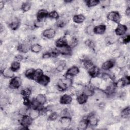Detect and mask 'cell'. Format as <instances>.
Masks as SVG:
<instances>
[{"label":"cell","mask_w":130,"mask_h":130,"mask_svg":"<svg viewBox=\"0 0 130 130\" xmlns=\"http://www.w3.org/2000/svg\"><path fill=\"white\" fill-rule=\"evenodd\" d=\"M30 104V102L29 100L28 99V98L27 97H24V100H23V104L26 106H28Z\"/></svg>","instance_id":"cell-44"},{"label":"cell","mask_w":130,"mask_h":130,"mask_svg":"<svg viewBox=\"0 0 130 130\" xmlns=\"http://www.w3.org/2000/svg\"><path fill=\"white\" fill-rule=\"evenodd\" d=\"M32 119L30 116L23 115L21 120V125L24 127V128L28 126H29L32 122Z\"/></svg>","instance_id":"cell-3"},{"label":"cell","mask_w":130,"mask_h":130,"mask_svg":"<svg viewBox=\"0 0 130 130\" xmlns=\"http://www.w3.org/2000/svg\"><path fill=\"white\" fill-rule=\"evenodd\" d=\"M57 118V114L56 112H53L51 113L48 117L49 120L51 121H54L56 120Z\"/></svg>","instance_id":"cell-40"},{"label":"cell","mask_w":130,"mask_h":130,"mask_svg":"<svg viewBox=\"0 0 130 130\" xmlns=\"http://www.w3.org/2000/svg\"><path fill=\"white\" fill-rule=\"evenodd\" d=\"M30 8H31V3L29 2H26L23 3L21 6V8L22 10L24 12L29 10Z\"/></svg>","instance_id":"cell-27"},{"label":"cell","mask_w":130,"mask_h":130,"mask_svg":"<svg viewBox=\"0 0 130 130\" xmlns=\"http://www.w3.org/2000/svg\"><path fill=\"white\" fill-rule=\"evenodd\" d=\"M13 71L11 69L6 68L4 69L3 71V74L4 77H8V78H11L13 77L14 76Z\"/></svg>","instance_id":"cell-22"},{"label":"cell","mask_w":130,"mask_h":130,"mask_svg":"<svg viewBox=\"0 0 130 130\" xmlns=\"http://www.w3.org/2000/svg\"><path fill=\"white\" fill-rule=\"evenodd\" d=\"M85 44L90 48H93L94 47V43L92 40H87L85 42Z\"/></svg>","instance_id":"cell-42"},{"label":"cell","mask_w":130,"mask_h":130,"mask_svg":"<svg viewBox=\"0 0 130 130\" xmlns=\"http://www.w3.org/2000/svg\"><path fill=\"white\" fill-rule=\"evenodd\" d=\"M66 25V21L64 20H60L57 22V26L59 27H62Z\"/></svg>","instance_id":"cell-45"},{"label":"cell","mask_w":130,"mask_h":130,"mask_svg":"<svg viewBox=\"0 0 130 130\" xmlns=\"http://www.w3.org/2000/svg\"><path fill=\"white\" fill-rule=\"evenodd\" d=\"M88 73L89 75L92 78H95L96 76H98V75H99L100 73V69L96 66H94V67L93 66L91 68L89 69Z\"/></svg>","instance_id":"cell-14"},{"label":"cell","mask_w":130,"mask_h":130,"mask_svg":"<svg viewBox=\"0 0 130 130\" xmlns=\"http://www.w3.org/2000/svg\"><path fill=\"white\" fill-rule=\"evenodd\" d=\"M40 111L39 109H33L31 110V111L30 112L29 116L32 119H34L39 116L40 114Z\"/></svg>","instance_id":"cell-28"},{"label":"cell","mask_w":130,"mask_h":130,"mask_svg":"<svg viewBox=\"0 0 130 130\" xmlns=\"http://www.w3.org/2000/svg\"><path fill=\"white\" fill-rule=\"evenodd\" d=\"M20 67V63H19L18 61H14V62L11 64L10 69H11L13 71H17L19 69Z\"/></svg>","instance_id":"cell-31"},{"label":"cell","mask_w":130,"mask_h":130,"mask_svg":"<svg viewBox=\"0 0 130 130\" xmlns=\"http://www.w3.org/2000/svg\"><path fill=\"white\" fill-rule=\"evenodd\" d=\"M31 91L30 89L28 88H26L22 89L21 92V94L24 97H27V98H28L30 96V95L31 94Z\"/></svg>","instance_id":"cell-32"},{"label":"cell","mask_w":130,"mask_h":130,"mask_svg":"<svg viewBox=\"0 0 130 130\" xmlns=\"http://www.w3.org/2000/svg\"><path fill=\"white\" fill-rule=\"evenodd\" d=\"M35 71V69H34L32 68L28 69H27L25 71V76L26 77H27L28 78H29V79H32Z\"/></svg>","instance_id":"cell-29"},{"label":"cell","mask_w":130,"mask_h":130,"mask_svg":"<svg viewBox=\"0 0 130 130\" xmlns=\"http://www.w3.org/2000/svg\"><path fill=\"white\" fill-rule=\"evenodd\" d=\"M60 122L62 127L67 128L70 126L71 122V119L68 116H64L61 118Z\"/></svg>","instance_id":"cell-5"},{"label":"cell","mask_w":130,"mask_h":130,"mask_svg":"<svg viewBox=\"0 0 130 130\" xmlns=\"http://www.w3.org/2000/svg\"><path fill=\"white\" fill-rule=\"evenodd\" d=\"M114 61L111 60H110L104 62L102 64V68L104 70H107L112 68L114 66Z\"/></svg>","instance_id":"cell-18"},{"label":"cell","mask_w":130,"mask_h":130,"mask_svg":"<svg viewBox=\"0 0 130 130\" xmlns=\"http://www.w3.org/2000/svg\"><path fill=\"white\" fill-rule=\"evenodd\" d=\"M19 25V21L18 20L17 18H15L10 23V27L11 29L13 30H15L18 27Z\"/></svg>","instance_id":"cell-24"},{"label":"cell","mask_w":130,"mask_h":130,"mask_svg":"<svg viewBox=\"0 0 130 130\" xmlns=\"http://www.w3.org/2000/svg\"><path fill=\"white\" fill-rule=\"evenodd\" d=\"M72 101V97L68 94H64L61 96L60 99V103L63 105H67L71 103Z\"/></svg>","instance_id":"cell-12"},{"label":"cell","mask_w":130,"mask_h":130,"mask_svg":"<svg viewBox=\"0 0 130 130\" xmlns=\"http://www.w3.org/2000/svg\"><path fill=\"white\" fill-rule=\"evenodd\" d=\"M127 26L125 25L118 24L117 27L115 29V34L118 36H122L127 31Z\"/></svg>","instance_id":"cell-4"},{"label":"cell","mask_w":130,"mask_h":130,"mask_svg":"<svg viewBox=\"0 0 130 130\" xmlns=\"http://www.w3.org/2000/svg\"><path fill=\"white\" fill-rule=\"evenodd\" d=\"M55 33V31L54 29L48 28L43 32V36L48 39H51L54 37Z\"/></svg>","instance_id":"cell-7"},{"label":"cell","mask_w":130,"mask_h":130,"mask_svg":"<svg viewBox=\"0 0 130 130\" xmlns=\"http://www.w3.org/2000/svg\"><path fill=\"white\" fill-rule=\"evenodd\" d=\"M100 3V1L95 0H90L87 1L86 2V5L88 7H92L96 6Z\"/></svg>","instance_id":"cell-34"},{"label":"cell","mask_w":130,"mask_h":130,"mask_svg":"<svg viewBox=\"0 0 130 130\" xmlns=\"http://www.w3.org/2000/svg\"><path fill=\"white\" fill-rule=\"evenodd\" d=\"M34 25L36 27H37V28L42 27L43 26V23L41 21H39L37 20L34 22Z\"/></svg>","instance_id":"cell-41"},{"label":"cell","mask_w":130,"mask_h":130,"mask_svg":"<svg viewBox=\"0 0 130 130\" xmlns=\"http://www.w3.org/2000/svg\"><path fill=\"white\" fill-rule=\"evenodd\" d=\"M66 66V63L64 61L60 62L56 67V70L58 72H61L64 70Z\"/></svg>","instance_id":"cell-39"},{"label":"cell","mask_w":130,"mask_h":130,"mask_svg":"<svg viewBox=\"0 0 130 130\" xmlns=\"http://www.w3.org/2000/svg\"><path fill=\"white\" fill-rule=\"evenodd\" d=\"M42 50V46L38 44H35L31 46V50L32 52L34 53H39Z\"/></svg>","instance_id":"cell-30"},{"label":"cell","mask_w":130,"mask_h":130,"mask_svg":"<svg viewBox=\"0 0 130 130\" xmlns=\"http://www.w3.org/2000/svg\"><path fill=\"white\" fill-rule=\"evenodd\" d=\"M55 45L58 48H61L68 45L67 38L65 37H60L56 41Z\"/></svg>","instance_id":"cell-8"},{"label":"cell","mask_w":130,"mask_h":130,"mask_svg":"<svg viewBox=\"0 0 130 130\" xmlns=\"http://www.w3.org/2000/svg\"><path fill=\"white\" fill-rule=\"evenodd\" d=\"M17 50L20 52L26 53L29 50V46L27 43H21L18 45Z\"/></svg>","instance_id":"cell-15"},{"label":"cell","mask_w":130,"mask_h":130,"mask_svg":"<svg viewBox=\"0 0 130 130\" xmlns=\"http://www.w3.org/2000/svg\"><path fill=\"white\" fill-rule=\"evenodd\" d=\"M88 124H90L91 126H96L98 123V118L95 117L94 115H91L88 118H87Z\"/></svg>","instance_id":"cell-17"},{"label":"cell","mask_w":130,"mask_h":130,"mask_svg":"<svg viewBox=\"0 0 130 130\" xmlns=\"http://www.w3.org/2000/svg\"><path fill=\"white\" fill-rule=\"evenodd\" d=\"M85 19V17L82 14H78L74 15L73 17V21L76 23H81L83 22Z\"/></svg>","instance_id":"cell-16"},{"label":"cell","mask_w":130,"mask_h":130,"mask_svg":"<svg viewBox=\"0 0 130 130\" xmlns=\"http://www.w3.org/2000/svg\"><path fill=\"white\" fill-rule=\"evenodd\" d=\"M27 110L25 108H22L19 111V113L20 115H25L26 113Z\"/></svg>","instance_id":"cell-47"},{"label":"cell","mask_w":130,"mask_h":130,"mask_svg":"<svg viewBox=\"0 0 130 130\" xmlns=\"http://www.w3.org/2000/svg\"><path fill=\"white\" fill-rule=\"evenodd\" d=\"M125 14L126 16H129L130 15V9L129 7H127L125 10Z\"/></svg>","instance_id":"cell-50"},{"label":"cell","mask_w":130,"mask_h":130,"mask_svg":"<svg viewBox=\"0 0 130 130\" xmlns=\"http://www.w3.org/2000/svg\"><path fill=\"white\" fill-rule=\"evenodd\" d=\"M87 98H88L87 96H86L84 93H82V94H80L79 95H78L77 96V102L80 104H83L85 103L87 101Z\"/></svg>","instance_id":"cell-23"},{"label":"cell","mask_w":130,"mask_h":130,"mask_svg":"<svg viewBox=\"0 0 130 130\" xmlns=\"http://www.w3.org/2000/svg\"><path fill=\"white\" fill-rule=\"evenodd\" d=\"M49 13L48 11L44 9H42L39 10L37 14V20L39 21H42V20L48 16Z\"/></svg>","instance_id":"cell-9"},{"label":"cell","mask_w":130,"mask_h":130,"mask_svg":"<svg viewBox=\"0 0 130 130\" xmlns=\"http://www.w3.org/2000/svg\"><path fill=\"white\" fill-rule=\"evenodd\" d=\"M107 18L109 20L118 24L121 20L120 15L118 12L116 11H112L109 13L107 15Z\"/></svg>","instance_id":"cell-1"},{"label":"cell","mask_w":130,"mask_h":130,"mask_svg":"<svg viewBox=\"0 0 130 130\" xmlns=\"http://www.w3.org/2000/svg\"><path fill=\"white\" fill-rule=\"evenodd\" d=\"M129 107H127L124 109L121 112V117L123 118H127L129 116Z\"/></svg>","instance_id":"cell-33"},{"label":"cell","mask_w":130,"mask_h":130,"mask_svg":"<svg viewBox=\"0 0 130 130\" xmlns=\"http://www.w3.org/2000/svg\"><path fill=\"white\" fill-rule=\"evenodd\" d=\"M93 29H94V27L93 25H88L86 28V32L87 34H88L89 35H93L94 34L93 32Z\"/></svg>","instance_id":"cell-36"},{"label":"cell","mask_w":130,"mask_h":130,"mask_svg":"<svg viewBox=\"0 0 130 130\" xmlns=\"http://www.w3.org/2000/svg\"><path fill=\"white\" fill-rule=\"evenodd\" d=\"M15 59L17 61H21L23 59V56L21 55L18 54L15 56Z\"/></svg>","instance_id":"cell-46"},{"label":"cell","mask_w":130,"mask_h":130,"mask_svg":"<svg viewBox=\"0 0 130 130\" xmlns=\"http://www.w3.org/2000/svg\"><path fill=\"white\" fill-rule=\"evenodd\" d=\"M21 79L18 77L13 78L9 83V86L10 88L12 89H17L21 85Z\"/></svg>","instance_id":"cell-2"},{"label":"cell","mask_w":130,"mask_h":130,"mask_svg":"<svg viewBox=\"0 0 130 130\" xmlns=\"http://www.w3.org/2000/svg\"><path fill=\"white\" fill-rule=\"evenodd\" d=\"M51 56L50 53L49 52H45L43 55V58H48Z\"/></svg>","instance_id":"cell-48"},{"label":"cell","mask_w":130,"mask_h":130,"mask_svg":"<svg viewBox=\"0 0 130 130\" xmlns=\"http://www.w3.org/2000/svg\"><path fill=\"white\" fill-rule=\"evenodd\" d=\"M106 29V26L104 24H101L94 27L93 32L96 34H103Z\"/></svg>","instance_id":"cell-10"},{"label":"cell","mask_w":130,"mask_h":130,"mask_svg":"<svg viewBox=\"0 0 130 130\" xmlns=\"http://www.w3.org/2000/svg\"><path fill=\"white\" fill-rule=\"evenodd\" d=\"M4 3L3 2H0V7H1V9H2L3 7H4Z\"/></svg>","instance_id":"cell-51"},{"label":"cell","mask_w":130,"mask_h":130,"mask_svg":"<svg viewBox=\"0 0 130 130\" xmlns=\"http://www.w3.org/2000/svg\"><path fill=\"white\" fill-rule=\"evenodd\" d=\"M129 40H130V36H129V35H127V36H125L124 37L122 38L121 42L123 43L126 44L129 42Z\"/></svg>","instance_id":"cell-43"},{"label":"cell","mask_w":130,"mask_h":130,"mask_svg":"<svg viewBox=\"0 0 130 130\" xmlns=\"http://www.w3.org/2000/svg\"><path fill=\"white\" fill-rule=\"evenodd\" d=\"M50 79L48 76L46 75H42L37 81V82L41 85L46 86L49 82Z\"/></svg>","instance_id":"cell-13"},{"label":"cell","mask_w":130,"mask_h":130,"mask_svg":"<svg viewBox=\"0 0 130 130\" xmlns=\"http://www.w3.org/2000/svg\"><path fill=\"white\" fill-rule=\"evenodd\" d=\"M60 48H61V49L59 51V52H60V53H62V54L69 55L71 52V47L67 45V46H66L64 47H61Z\"/></svg>","instance_id":"cell-25"},{"label":"cell","mask_w":130,"mask_h":130,"mask_svg":"<svg viewBox=\"0 0 130 130\" xmlns=\"http://www.w3.org/2000/svg\"><path fill=\"white\" fill-rule=\"evenodd\" d=\"M57 85L58 88L61 91H64L68 88L67 85H66V84L65 83V82H64L63 79L60 80L59 81H58Z\"/></svg>","instance_id":"cell-26"},{"label":"cell","mask_w":130,"mask_h":130,"mask_svg":"<svg viewBox=\"0 0 130 130\" xmlns=\"http://www.w3.org/2000/svg\"><path fill=\"white\" fill-rule=\"evenodd\" d=\"M88 125V122L87 121V119H83L81 120L79 124H78V129L80 130H84L86 129L87 126Z\"/></svg>","instance_id":"cell-21"},{"label":"cell","mask_w":130,"mask_h":130,"mask_svg":"<svg viewBox=\"0 0 130 130\" xmlns=\"http://www.w3.org/2000/svg\"><path fill=\"white\" fill-rule=\"evenodd\" d=\"M35 99L37 100V101L39 103L40 105H44L46 101V98L43 94H39L37 95Z\"/></svg>","instance_id":"cell-19"},{"label":"cell","mask_w":130,"mask_h":130,"mask_svg":"<svg viewBox=\"0 0 130 130\" xmlns=\"http://www.w3.org/2000/svg\"><path fill=\"white\" fill-rule=\"evenodd\" d=\"M48 16L50 17L52 19H57L59 18V15L57 13V12L55 11H52L51 12L49 13Z\"/></svg>","instance_id":"cell-35"},{"label":"cell","mask_w":130,"mask_h":130,"mask_svg":"<svg viewBox=\"0 0 130 130\" xmlns=\"http://www.w3.org/2000/svg\"><path fill=\"white\" fill-rule=\"evenodd\" d=\"M110 4V2L109 1H104L102 2V4L105 6H107Z\"/></svg>","instance_id":"cell-49"},{"label":"cell","mask_w":130,"mask_h":130,"mask_svg":"<svg viewBox=\"0 0 130 130\" xmlns=\"http://www.w3.org/2000/svg\"><path fill=\"white\" fill-rule=\"evenodd\" d=\"M43 72L41 69H37L35 71L32 79L37 81L43 75Z\"/></svg>","instance_id":"cell-20"},{"label":"cell","mask_w":130,"mask_h":130,"mask_svg":"<svg viewBox=\"0 0 130 130\" xmlns=\"http://www.w3.org/2000/svg\"><path fill=\"white\" fill-rule=\"evenodd\" d=\"M79 72V70L78 68L76 66H73L68 70L66 72V75L71 76H74L77 75Z\"/></svg>","instance_id":"cell-11"},{"label":"cell","mask_w":130,"mask_h":130,"mask_svg":"<svg viewBox=\"0 0 130 130\" xmlns=\"http://www.w3.org/2000/svg\"><path fill=\"white\" fill-rule=\"evenodd\" d=\"M129 84V78L128 76H126L119 80L116 82V85L118 87H122L126 85H128Z\"/></svg>","instance_id":"cell-6"},{"label":"cell","mask_w":130,"mask_h":130,"mask_svg":"<svg viewBox=\"0 0 130 130\" xmlns=\"http://www.w3.org/2000/svg\"><path fill=\"white\" fill-rule=\"evenodd\" d=\"M115 90V86L114 84H110L106 88V90L107 93L108 94H112L114 92Z\"/></svg>","instance_id":"cell-37"},{"label":"cell","mask_w":130,"mask_h":130,"mask_svg":"<svg viewBox=\"0 0 130 130\" xmlns=\"http://www.w3.org/2000/svg\"><path fill=\"white\" fill-rule=\"evenodd\" d=\"M93 93H94L93 90H92V89L89 88H85V89H84V91H83V93L87 96L92 95L93 94Z\"/></svg>","instance_id":"cell-38"}]
</instances>
